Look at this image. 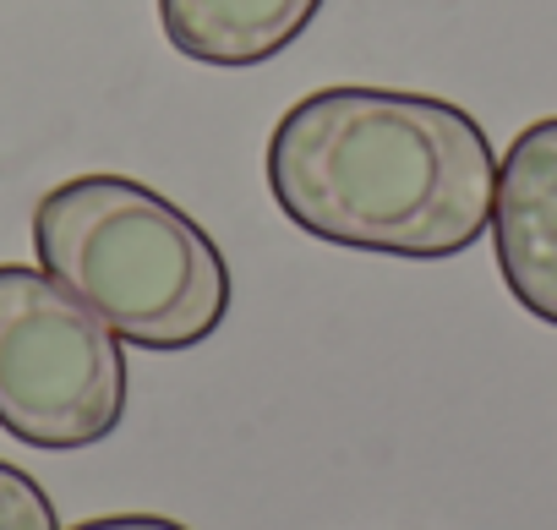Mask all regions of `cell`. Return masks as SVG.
<instances>
[{
    "label": "cell",
    "instance_id": "obj_5",
    "mask_svg": "<svg viewBox=\"0 0 557 530\" xmlns=\"http://www.w3.org/2000/svg\"><path fill=\"white\" fill-rule=\"evenodd\" d=\"M323 0H159L164 39L202 66H262L290 50Z\"/></svg>",
    "mask_w": 557,
    "mask_h": 530
},
{
    "label": "cell",
    "instance_id": "obj_7",
    "mask_svg": "<svg viewBox=\"0 0 557 530\" xmlns=\"http://www.w3.org/2000/svg\"><path fill=\"white\" fill-rule=\"evenodd\" d=\"M72 530H186V525L164 519V514H99V519H83Z\"/></svg>",
    "mask_w": 557,
    "mask_h": 530
},
{
    "label": "cell",
    "instance_id": "obj_4",
    "mask_svg": "<svg viewBox=\"0 0 557 530\" xmlns=\"http://www.w3.org/2000/svg\"><path fill=\"white\" fill-rule=\"evenodd\" d=\"M486 230L508 296L557 329V115L530 121L508 143Z\"/></svg>",
    "mask_w": 557,
    "mask_h": 530
},
{
    "label": "cell",
    "instance_id": "obj_6",
    "mask_svg": "<svg viewBox=\"0 0 557 530\" xmlns=\"http://www.w3.org/2000/svg\"><path fill=\"white\" fill-rule=\"evenodd\" d=\"M0 530H61L50 492L7 459H0Z\"/></svg>",
    "mask_w": 557,
    "mask_h": 530
},
{
    "label": "cell",
    "instance_id": "obj_3",
    "mask_svg": "<svg viewBox=\"0 0 557 530\" xmlns=\"http://www.w3.org/2000/svg\"><path fill=\"white\" fill-rule=\"evenodd\" d=\"M121 334L55 274L0 262V427L28 448L72 454L126 421Z\"/></svg>",
    "mask_w": 557,
    "mask_h": 530
},
{
    "label": "cell",
    "instance_id": "obj_1",
    "mask_svg": "<svg viewBox=\"0 0 557 530\" xmlns=\"http://www.w3.org/2000/svg\"><path fill=\"white\" fill-rule=\"evenodd\" d=\"M268 192L329 246L443 262L492 224L497 153L481 121L448 99L345 83L278 115Z\"/></svg>",
    "mask_w": 557,
    "mask_h": 530
},
{
    "label": "cell",
    "instance_id": "obj_2",
    "mask_svg": "<svg viewBox=\"0 0 557 530\" xmlns=\"http://www.w3.org/2000/svg\"><path fill=\"white\" fill-rule=\"evenodd\" d=\"M39 269L137 350H191L230 318V262L164 192L132 175H72L34 208Z\"/></svg>",
    "mask_w": 557,
    "mask_h": 530
}]
</instances>
